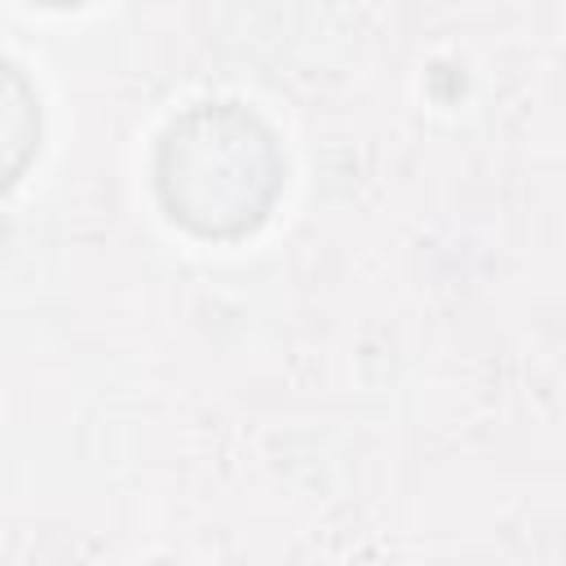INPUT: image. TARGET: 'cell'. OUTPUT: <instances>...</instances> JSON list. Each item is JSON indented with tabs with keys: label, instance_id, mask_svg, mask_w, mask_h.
<instances>
[{
	"label": "cell",
	"instance_id": "1",
	"mask_svg": "<svg viewBox=\"0 0 566 566\" xmlns=\"http://www.w3.org/2000/svg\"><path fill=\"white\" fill-rule=\"evenodd\" d=\"M287 181L274 133L239 102H199L155 146L164 217L199 239L252 234Z\"/></svg>",
	"mask_w": 566,
	"mask_h": 566
},
{
	"label": "cell",
	"instance_id": "2",
	"mask_svg": "<svg viewBox=\"0 0 566 566\" xmlns=\"http://www.w3.org/2000/svg\"><path fill=\"white\" fill-rule=\"evenodd\" d=\"M40 155V93L18 62L0 57V190H9Z\"/></svg>",
	"mask_w": 566,
	"mask_h": 566
},
{
	"label": "cell",
	"instance_id": "3",
	"mask_svg": "<svg viewBox=\"0 0 566 566\" xmlns=\"http://www.w3.org/2000/svg\"><path fill=\"white\" fill-rule=\"evenodd\" d=\"M31 4H44V9H75V4H88V0H31Z\"/></svg>",
	"mask_w": 566,
	"mask_h": 566
}]
</instances>
